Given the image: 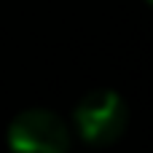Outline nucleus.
Wrapping results in <instances>:
<instances>
[{
	"label": "nucleus",
	"instance_id": "7ed1b4c3",
	"mask_svg": "<svg viewBox=\"0 0 153 153\" xmlns=\"http://www.w3.org/2000/svg\"><path fill=\"white\" fill-rule=\"evenodd\" d=\"M145 3H151V0H145Z\"/></svg>",
	"mask_w": 153,
	"mask_h": 153
},
{
	"label": "nucleus",
	"instance_id": "f257e3e1",
	"mask_svg": "<svg viewBox=\"0 0 153 153\" xmlns=\"http://www.w3.org/2000/svg\"><path fill=\"white\" fill-rule=\"evenodd\" d=\"M73 121H75V129H78L81 140L102 148V145H113L124 134L129 113H126L124 100L116 91L100 89V91L86 94L75 105Z\"/></svg>",
	"mask_w": 153,
	"mask_h": 153
},
{
	"label": "nucleus",
	"instance_id": "f03ea898",
	"mask_svg": "<svg viewBox=\"0 0 153 153\" xmlns=\"http://www.w3.org/2000/svg\"><path fill=\"white\" fill-rule=\"evenodd\" d=\"M8 148L11 153H67L70 132L56 113L43 108H30L11 121Z\"/></svg>",
	"mask_w": 153,
	"mask_h": 153
}]
</instances>
